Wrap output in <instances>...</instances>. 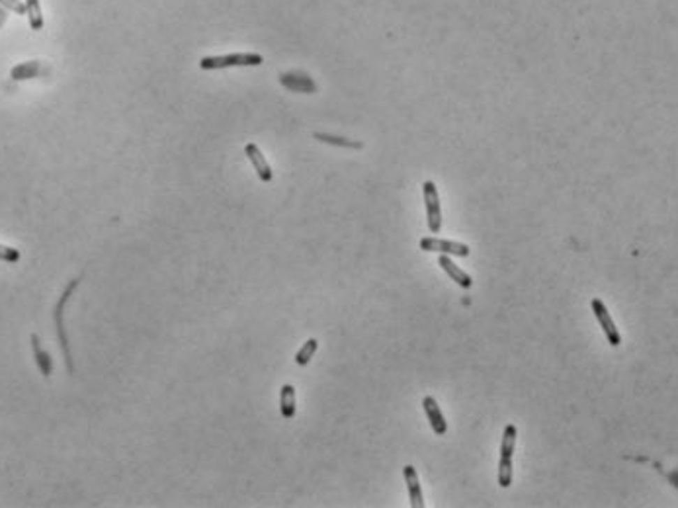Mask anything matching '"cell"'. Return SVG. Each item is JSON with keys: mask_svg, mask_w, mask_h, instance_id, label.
<instances>
[{"mask_svg": "<svg viewBox=\"0 0 678 508\" xmlns=\"http://www.w3.org/2000/svg\"><path fill=\"white\" fill-rule=\"evenodd\" d=\"M80 280H82V276H78V278H75V280H71V282L67 283L65 292L61 293L57 305H55V309H53V321H55V329H57L59 344H61V350H63L65 364H67V370L71 375L75 373V361H73V354H71V344H68L67 331H65V319H63V317H65V307H67L68 299H71V295H73L75 290L78 287Z\"/></svg>", "mask_w": 678, "mask_h": 508, "instance_id": "cell-1", "label": "cell"}, {"mask_svg": "<svg viewBox=\"0 0 678 508\" xmlns=\"http://www.w3.org/2000/svg\"><path fill=\"white\" fill-rule=\"evenodd\" d=\"M516 436L518 430L514 424H508L504 428L503 442H501V459H499V485L508 488L513 485V454L516 448Z\"/></svg>", "mask_w": 678, "mask_h": 508, "instance_id": "cell-2", "label": "cell"}, {"mask_svg": "<svg viewBox=\"0 0 678 508\" xmlns=\"http://www.w3.org/2000/svg\"><path fill=\"white\" fill-rule=\"evenodd\" d=\"M264 63L260 53H231V55H217V57H204L200 61V68L215 70V68L229 67H258Z\"/></svg>", "mask_w": 678, "mask_h": 508, "instance_id": "cell-3", "label": "cell"}, {"mask_svg": "<svg viewBox=\"0 0 678 508\" xmlns=\"http://www.w3.org/2000/svg\"><path fill=\"white\" fill-rule=\"evenodd\" d=\"M422 195H425V205H427V221L430 233H440L442 229V211H440V195L434 182H425L422 184Z\"/></svg>", "mask_w": 678, "mask_h": 508, "instance_id": "cell-4", "label": "cell"}, {"mask_svg": "<svg viewBox=\"0 0 678 508\" xmlns=\"http://www.w3.org/2000/svg\"><path fill=\"white\" fill-rule=\"evenodd\" d=\"M591 307H592V313H594V317H596L598 322H600L602 331H604V334H606L608 342H610L614 348H616V346H620L621 334L620 331L616 329V322H614V319L610 317V313H608V309H606L604 301L598 299V297H594V299L591 301Z\"/></svg>", "mask_w": 678, "mask_h": 508, "instance_id": "cell-5", "label": "cell"}, {"mask_svg": "<svg viewBox=\"0 0 678 508\" xmlns=\"http://www.w3.org/2000/svg\"><path fill=\"white\" fill-rule=\"evenodd\" d=\"M418 246L427 253H440V254H454L459 258H467L469 256V246L464 243H455V241H444V239H436V237H428L422 239Z\"/></svg>", "mask_w": 678, "mask_h": 508, "instance_id": "cell-6", "label": "cell"}, {"mask_svg": "<svg viewBox=\"0 0 678 508\" xmlns=\"http://www.w3.org/2000/svg\"><path fill=\"white\" fill-rule=\"evenodd\" d=\"M280 84L291 90V92H303V94H315L317 92L315 80L309 75L301 73V70H290V73L280 75Z\"/></svg>", "mask_w": 678, "mask_h": 508, "instance_id": "cell-7", "label": "cell"}, {"mask_svg": "<svg viewBox=\"0 0 678 508\" xmlns=\"http://www.w3.org/2000/svg\"><path fill=\"white\" fill-rule=\"evenodd\" d=\"M244 153L249 156V160L252 163V166H254V170H256V174H258L262 182H270L272 178H274V172H272L270 165L266 163V156L262 155L260 147L256 145V143H249V145L244 147Z\"/></svg>", "mask_w": 678, "mask_h": 508, "instance_id": "cell-8", "label": "cell"}, {"mask_svg": "<svg viewBox=\"0 0 678 508\" xmlns=\"http://www.w3.org/2000/svg\"><path fill=\"white\" fill-rule=\"evenodd\" d=\"M438 264L442 266V270L454 280L459 287H464V290H469L471 285H473V278L469 276V274L465 272V270H462L457 264H454V260L448 256V254H440V258H438Z\"/></svg>", "mask_w": 678, "mask_h": 508, "instance_id": "cell-9", "label": "cell"}, {"mask_svg": "<svg viewBox=\"0 0 678 508\" xmlns=\"http://www.w3.org/2000/svg\"><path fill=\"white\" fill-rule=\"evenodd\" d=\"M422 407H425V412H427L428 422H430L432 430L436 432L438 436H444V434L448 432V422L446 419H444V414H442L440 407H438L436 399H434V397H425Z\"/></svg>", "mask_w": 678, "mask_h": 508, "instance_id": "cell-10", "label": "cell"}, {"mask_svg": "<svg viewBox=\"0 0 678 508\" xmlns=\"http://www.w3.org/2000/svg\"><path fill=\"white\" fill-rule=\"evenodd\" d=\"M403 477L407 481L408 497H411V507L413 508H425V497H422V488L418 483V473L413 465H405L403 468Z\"/></svg>", "mask_w": 678, "mask_h": 508, "instance_id": "cell-11", "label": "cell"}, {"mask_svg": "<svg viewBox=\"0 0 678 508\" xmlns=\"http://www.w3.org/2000/svg\"><path fill=\"white\" fill-rule=\"evenodd\" d=\"M29 342H31V350H34V358H36V364H38V368H39V371H41V375L43 378H51V373H53V360H51V356L47 354V350L41 346V342H39V336L34 332L31 336H29Z\"/></svg>", "mask_w": 678, "mask_h": 508, "instance_id": "cell-12", "label": "cell"}, {"mask_svg": "<svg viewBox=\"0 0 678 508\" xmlns=\"http://www.w3.org/2000/svg\"><path fill=\"white\" fill-rule=\"evenodd\" d=\"M295 387L293 385H283L280 391V412L283 419H293L295 417Z\"/></svg>", "mask_w": 678, "mask_h": 508, "instance_id": "cell-13", "label": "cell"}, {"mask_svg": "<svg viewBox=\"0 0 678 508\" xmlns=\"http://www.w3.org/2000/svg\"><path fill=\"white\" fill-rule=\"evenodd\" d=\"M38 75H41V63L39 61H26V63H20L16 67H12V70H10L12 80H29V78H36Z\"/></svg>", "mask_w": 678, "mask_h": 508, "instance_id": "cell-14", "label": "cell"}, {"mask_svg": "<svg viewBox=\"0 0 678 508\" xmlns=\"http://www.w3.org/2000/svg\"><path fill=\"white\" fill-rule=\"evenodd\" d=\"M26 14L29 20V28L34 31H39L43 28V14H41V4L39 0H26Z\"/></svg>", "mask_w": 678, "mask_h": 508, "instance_id": "cell-15", "label": "cell"}, {"mask_svg": "<svg viewBox=\"0 0 678 508\" xmlns=\"http://www.w3.org/2000/svg\"><path fill=\"white\" fill-rule=\"evenodd\" d=\"M317 348H319V342H317V338H309V341H307L305 344H303V346H301L300 352L295 354V364H297V366H307V364L311 361V358L315 356Z\"/></svg>", "mask_w": 678, "mask_h": 508, "instance_id": "cell-16", "label": "cell"}, {"mask_svg": "<svg viewBox=\"0 0 678 508\" xmlns=\"http://www.w3.org/2000/svg\"><path fill=\"white\" fill-rule=\"evenodd\" d=\"M315 139H319V141H323V143H329V145L346 147V149H362V147H364L360 141H350V139L330 135V133H315Z\"/></svg>", "mask_w": 678, "mask_h": 508, "instance_id": "cell-17", "label": "cell"}, {"mask_svg": "<svg viewBox=\"0 0 678 508\" xmlns=\"http://www.w3.org/2000/svg\"><path fill=\"white\" fill-rule=\"evenodd\" d=\"M0 260H4V262H10V264L18 262L20 251L12 248V246H4V244H0Z\"/></svg>", "mask_w": 678, "mask_h": 508, "instance_id": "cell-18", "label": "cell"}, {"mask_svg": "<svg viewBox=\"0 0 678 508\" xmlns=\"http://www.w3.org/2000/svg\"><path fill=\"white\" fill-rule=\"evenodd\" d=\"M0 4L4 8L12 10L14 14H20V16L26 14V2H22V0H0Z\"/></svg>", "mask_w": 678, "mask_h": 508, "instance_id": "cell-19", "label": "cell"}]
</instances>
